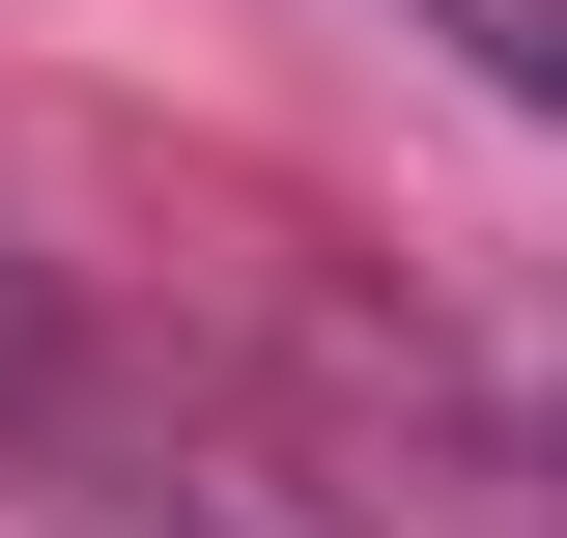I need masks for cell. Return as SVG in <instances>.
<instances>
[{"label": "cell", "mask_w": 567, "mask_h": 538, "mask_svg": "<svg viewBox=\"0 0 567 538\" xmlns=\"http://www.w3.org/2000/svg\"><path fill=\"white\" fill-rule=\"evenodd\" d=\"M425 29H454V58H483L511 114H567V0H425Z\"/></svg>", "instance_id": "obj_1"}]
</instances>
